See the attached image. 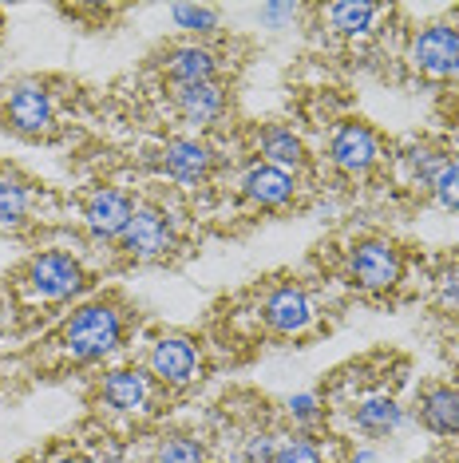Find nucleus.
Wrapping results in <instances>:
<instances>
[{"instance_id":"nucleus-16","label":"nucleus","mask_w":459,"mask_h":463,"mask_svg":"<svg viewBox=\"0 0 459 463\" xmlns=\"http://www.w3.org/2000/svg\"><path fill=\"white\" fill-rule=\"evenodd\" d=\"M349 420H352V428H357V431H364V436H377V439H384V436H396V431H400L404 424H408V416H404V408L396 404V400H392L389 392L361 396L357 404H352Z\"/></svg>"},{"instance_id":"nucleus-7","label":"nucleus","mask_w":459,"mask_h":463,"mask_svg":"<svg viewBox=\"0 0 459 463\" xmlns=\"http://www.w3.org/2000/svg\"><path fill=\"white\" fill-rule=\"evenodd\" d=\"M408 60L416 71L432 80H452L459 76V28L440 20V24H427L412 36Z\"/></svg>"},{"instance_id":"nucleus-4","label":"nucleus","mask_w":459,"mask_h":463,"mask_svg":"<svg viewBox=\"0 0 459 463\" xmlns=\"http://www.w3.org/2000/svg\"><path fill=\"white\" fill-rule=\"evenodd\" d=\"M123 254L135 261H159L174 250V222L159 206H135L127 230L119 234Z\"/></svg>"},{"instance_id":"nucleus-29","label":"nucleus","mask_w":459,"mask_h":463,"mask_svg":"<svg viewBox=\"0 0 459 463\" xmlns=\"http://www.w3.org/2000/svg\"><path fill=\"white\" fill-rule=\"evenodd\" d=\"M349 463H380V456H377V451H369V448H364V451H357V456H352Z\"/></svg>"},{"instance_id":"nucleus-19","label":"nucleus","mask_w":459,"mask_h":463,"mask_svg":"<svg viewBox=\"0 0 459 463\" xmlns=\"http://www.w3.org/2000/svg\"><path fill=\"white\" fill-rule=\"evenodd\" d=\"M33 214V186L13 166H0V230H20Z\"/></svg>"},{"instance_id":"nucleus-28","label":"nucleus","mask_w":459,"mask_h":463,"mask_svg":"<svg viewBox=\"0 0 459 463\" xmlns=\"http://www.w3.org/2000/svg\"><path fill=\"white\" fill-rule=\"evenodd\" d=\"M436 289H440V301L447 305V309H459V261L444 266L440 281H436Z\"/></svg>"},{"instance_id":"nucleus-20","label":"nucleus","mask_w":459,"mask_h":463,"mask_svg":"<svg viewBox=\"0 0 459 463\" xmlns=\"http://www.w3.org/2000/svg\"><path fill=\"white\" fill-rule=\"evenodd\" d=\"M333 33L341 36H364L372 28V20L380 16V5H369V0H341V5L325 8Z\"/></svg>"},{"instance_id":"nucleus-18","label":"nucleus","mask_w":459,"mask_h":463,"mask_svg":"<svg viewBox=\"0 0 459 463\" xmlns=\"http://www.w3.org/2000/svg\"><path fill=\"white\" fill-rule=\"evenodd\" d=\"M258 155H262V163L269 166H281V171L294 175L297 166H305V143H301V135L294 128H281V123H269L258 135Z\"/></svg>"},{"instance_id":"nucleus-25","label":"nucleus","mask_w":459,"mask_h":463,"mask_svg":"<svg viewBox=\"0 0 459 463\" xmlns=\"http://www.w3.org/2000/svg\"><path fill=\"white\" fill-rule=\"evenodd\" d=\"M432 194L444 210H459V159L444 163V171L436 175V183H432Z\"/></svg>"},{"instance_id":"nucleus-3","label":"nucleus","mask_w":459,"mask_h":463,"mask_svg":"<svg viewBox=\"0 0 459 463\" xmlns=\"http://www.w3.org/2000/svg\"><path fill=\"white\" fill-rule=\"evenodd\" d=\"M349 281L357 289L364 293H384V289H392L396 281H400V273H404V258H400V250L392 246V241H384V238H364L357 241V246L349 250Z\"/></svg>"},{"instance_id":"nucleus-6","label":"nucleus","mask_w":459,"mask_h":463,"mask_svg":"<svg viewBox=\"0 0 459 463\" xmlns=\"http://www.w3.org/2000/svg\"><path fill=\"white\" fill-rule=\"evenodd\" d=\"M5 123L13 128L16 135H28V139H40L56 128V99H52L48 88L24 80V83H13L5 96Z\"/></svg>"},{"instance_id":"nucleus-23","label":"nucleus","mask_w":459,"mask_h":463,"mask_svg":"<svg viewBox=\"0 0 459 463\" xmlns=\"http://www.w3.org/2000/svg\"><path fill=\"white\" fill-rule=\"evenodd\" d=\"M274 463H325V451L313 436H286L277 439Z\"/></svg>"},{"instance_id":"nucleus-14","label":"nucleus","mask_w":459,"mask_h":463,"mask_svg":"<svg viewBox=\"0 0 459 463\" xmlns=\"http://www.w3.org/2000/svg\"><path fill=\"white\" fill-rule=\"evenodd\" d=\"M163 76L174 88H191V83H214L218 80V56L206 44H174L163 56Z\"/></svg>"},{"instance_id":"nucleus-2","label":"nucleus","mask_w":459,"mask_h":463,"mask_svg":"<svg viewBox=\"0 0 459 463\" xmlns=\"http://www.w3.org/2000/svg\"><path fill=\"white\" fill-rule=\"evenodd\" d=\"M83 266L64 250H44V254H36L28 261L24 269V286L33 293L36 301H71L76 293L83 289Z\"/></svg>"},{"instance_id":"nucleus-13","label":"nucleus","mask_w":459,"mask_h":463,"mask_svg":"<svg viewBox=\"0 0 459 463\" xmlns=\"http://www.w3.org/2000/svg\"><path fill=\"white\" fill-rule=\"evenodd\" d=\"M171 103L179 111L183 123H191L198 131H211L214 123H222L226 115V88L222 83H191V88H174Z\"/></svg>"},{"instance_id":"nucleus-21","label":"nucleus","mask_w":459,"mask_h":463,"mask_svg":"<svg viewBox=\"0 0 459 463\" xmlns=\"http://www.w3.org/2000/svg\"><path fill=\"white\" fill-rule=\"evenodd\" d=\"M151 463H211L202 439L186 436V431H174V436H163L151 451Z\"/></svg>"},{"instance_id":"nucleus-22","label":"nucleus","mask_w":459,"mask_h":463,"mask_svg":"<svg viewBox=\"0 0 459 463\" xmlns=\"http://www.w3.org/2000/svg\"><path fill=\"white\" fill-rule=\"evenodd\" d=\"M171 20L191 36H214L222 16H218V8H211V5H174Z\"/></svg>"},{"instance_id":"nucleus-11","label":"nucleus","mask_w":459,"mask_h":463,"mask_svg":"<svg viewBox=\"0 0 459 463\" xmlns=\"http://www.w3.org/2000/svg\"><path fill=\"white\" fill-rule=\"evenodd\" d=\"M262 317H266V325L274 333L297 336V333H305L309 325H313L317 309H313V301H309L305 289L294 286V281H286V286L269 289V298L262 301Z\"/></svg>"},{"instance_id":"nucleus-17","label":"nucleus","mask_w":459,"mask_h":463,"mask_svg":"<svg viewBox=\"0 0 459 463\" xmlns=\"http://www.w3.org/2000/svg\"><path fill=\"white\" fill-rule=\"evenodd\" d=\"M416 420L436 431V436H455L459 431V388L452 384H427L416 396Z\"/></svg>"},{"instance_id":"nucleus-30","label":"nucleus","mask_w":459,"mask_h":463,"mask_svg":"<svg viewBox=\"0 0 459 463\" xmlns=\"http://www.w3.org/2000/svg\"><path fill=\"white\" fill-rule=\"evenodd\" d=\"M48 463H88V459H80V456H56V459H48Z\"/></svg>"},{"instance_id":"nucleus-9","label":"nucleus","mask_w":459,"mask_h":463,"mask_svg":"<svg viewBox=\"0 0 459 463\" xmlns=\"http://www.w3.org/2000/svg\"><path fill=\"white\" fill-rule=\"evenodd\" d=\"M135 214V203L127 191H119V186H96L88 198H83V226L91 230L96 238H115L119 241V234L127 230Z\"/></svg>"},{"instance_id":"nucleus-12","label":"nucleus","mask_w":459,"mask_h":463,"mask_svg":"<svg viewBox=\"0 0 459 463\" xmlns=\"http://www.w3.org/2000/svg\"><path fill=\"white\" fill-rule=\"evenodd\" d=\"M159 166L166 178H174V183H183V186H194V183H202V178H211L214 151H211V143H202V139H166L159 151Z\"/></svg>"},{"instance_id":"nucleus-24","label":"nucleus","mask_w":459,"mask_h":463,"mask_svg":"<svg viewBox=\"0 0 459 463\" xmlns=\"http://www.w3.org/2000/svg\"><path fill=\"white\" fill-rule=\"evenodd\" d=\"M444 163H447V155L432 151V146H416V151L408 155V175H412V183L420 186V191H432V183H436V175L444 171Z\"/></svg>"},{"instance_id":"nucleus-8","label":"nucleus","mask_w":459,"mask_h":463,"mask_svg":"<svg viewBox=\"0 0 459 463\" xmlns=\"http://www.w3.org/2000/svg\"><path fill=\"white\" fill-rule=\"evenodd\" d=\"M329 159L337 171L344 175H364L372 171L380 159V139L372 128H364V123H341L337 131H333L329 139Z\"/></svg>"},{"instance_id":"nucleus-26","label":"nucleus","mask_w":459,"mask_h":463,"mask_svg":"<svg viewBox=\"0 0 459 463\" xmlns=\"http://www.w3.org/2000/svg\"><path fill=\"white\" fill-rule=\"evenodd\" d=\"M286 408H289V420H294L297 428H305V431H309V428H317L321 420H325V408H321V400L313 396V392H297Z\"/></svg>"},{"instance_id":"nucleus-1","label":"nucleus","mask_w":459,"mask_h":463,"mask_svg":"<svg viewBox=\"0 0 459 463\" xmlns=\"http://www.w3.org/2000/svg\"><path fill=\"white\" fill-rule=\"evenodd\" d=\"M123 333H127V321H123V309L111 301H91L80 305L76 313L64 321L60 329V345L71 361H103L108 353H115L123 345Z\"/></svg>"},{"instance_id":"nucleus-15","label":"nucleus","mask_w":459,"mask_h":463,"mask_svg":"<svg viewBox=\"0 0 459 463\" xmlns=\"http://www.w3.org/2000/svg\"><path fill=\"white\" fill-rule=\"evenodd\" d=\"M297 191V178L281 166H269V163H254L249 171L242 175V194L249 198L254 206L262 210H281L289 206V198Z\"/></svg>"},{"instance_id":"nucleus-5","label":"nucleus","mask_w":459,"mask_h":463,"mask_svg":"<svg viewBox=\"0 0 459 463\" xmlns=\"http://www.w3.org/2000/svg\"><path fill=\"white\" fill-rule=\"evenodd\" d=\"M147 373H151V381H159L166 388H186V384L198 381V373H202V353H198V345L191 336L166 333L151 345Z\"/></svg>"},{"instance_id":"nucleus-27","label":"nucleus","mask_w":459,"mask_h":463,"mask_svg":"<svg viewBox=\"0 0 459 463\" xmlns=\"http://www.w3.org/2000/svg\"><path fill=\"white\" fill-rule=\"evenodd\" d=\"M297 13H301L297 5H286V0H269V5L258 8V20H262L266 28H274V33H281V28L294 24Z\"/></svg>"},{"instance_id":"nucleus-10","label":"nucleus","mask_w":459,"mask_h":463,"mask_svg":"<svg viewBox=\"0 0 459 463\" xmlns=\"http://www.w3.org/2000/svg\"><path fill=\"white\" fill-rule=\"evenodd\" d=\"M99 400L111 408V412L139 416V412H147L151 400H155V381H151V373H143V368H111V373L99 381Z\"/></svg>"}]
</instances>
